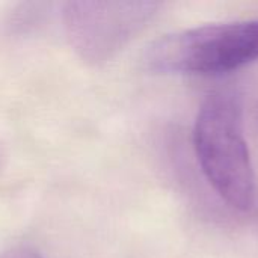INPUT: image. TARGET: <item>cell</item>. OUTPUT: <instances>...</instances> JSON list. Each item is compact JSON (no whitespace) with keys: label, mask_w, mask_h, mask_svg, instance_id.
I'll list each match as a JSON object with an SVG mask.
<instances>
[{"label":"cell","mask_w":258,"mask_h":258,"mask_svg":"<svg viewBox=\"0 0 258 258\" xmlns=\"http://www.w3.org/2000/svg\"><path fill=\"white\" fill-rule=\"evenodd\" d=\"M44 5L41 3H21L8 14L5 26L11 35H27L35 30L44 18Z\"/></svg>","instance_id":"4"},{"label":"cell","mask_w":258,"mask_h":258,"mask_svg":"<svg viewBox=\"0 0 258 258\" xmlns=\"http://www.w3.org/2000/svg\"><path fill=\"white\" fill-rule=\"evenodd\" d=\"M156 2H68L62 26L76 54L89 65L116 56L159 9Z\"/></svg>","instance_id":"3"},{"label":"cell","mask_w":258,"mask_h":258,"mask_svg":"<svg viewBox=\"0 0 258 258\" xmlns=\"http://www.w3.org/2000/svg\"><path fill=\"white\" fill-rule=\"evenodd\" d=\"M0 258H48L42 251L32 245H15L3 252H0Z\"/></svg>","instance_id":"5"},{"label":"cell","mask_w":258,"mask_h":258,"mask_svg":"<svg viewBox=\"0 0 258 258\" xmlns=\"http://www.w3.org/2000/svg\"><path fill=\"white\" fill-rule=\"evenodd\" d=\"M258 60V18L206 24L154 41L144 62L156 74L216 76Z\"/></svg>","instance_id":"2"},{"label":"cell","mask_w":258,"mask_h":258,"mask_svg":"<svg viewBox=\"0 0 258 258\" xmlns=\"http://www.w3.org/2000/svg\"><path fill=\"white\" fill-rule=\"evenodd\" d=\"M194 148L201 171L215 192L233 209L255 204V175L243 132V106L233 88L212 92L201 104Z\"/></svg>","instance_id":"1"}]
</instances>
